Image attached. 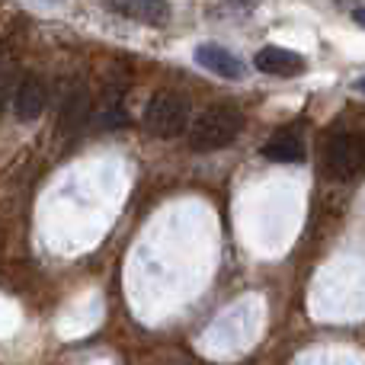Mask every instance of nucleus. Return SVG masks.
Here are the masks:
<instances>
[{
  "label": "nucleus",
  "instance_id": "nucleus-1",
  "mask_svg": "<svg viewBox=\"0 0 365 365\" xmlns=\"http://www.w3.org/2000/svg\"><path fill=\"white\" fill-rule=\"evenodd\" d=\"M244 128V115L234 106H212L199 113V119L189 125V148L192 151H221L227 148Z\"/></svg>",
  "mask_w": 365,
  "mask_h": 365
},
{
  "label": "nucleus",
  "instance_id": "nucleus-2",
  "mask_svg": "<svg viewBox=\"0 0 365 365\" xmlns=\"http://www.w3.org/2000/svg\"><path fill=\"white\" fill-rule=\"evenodd\" d=\"M189 125H192L189 122V100L182 93L160 90L145 106V128L151 135H158V138H177Z\"/></svg>",
  "mask_w": 365,
  "mask_h": 365
},
{
  "label": "nucleus",
  "instance_id": "nucleus-3",
  "mask_svg": "<svg viewBox=\"0 0 365 365\" xmlns=\"http://www.w3.org/2000/svg\"><path fill=\"white\" fill-rule=\"evenodd\" d=\"M365 164V145L359 135H334L324 148V167L330 177L349 180L353 173H359Z\"/></svg>",
  "mask_w": 365,
  "mask_h": 365
},
{
  "label": "nucleus",
  "instance_id": "nucleus-4",
  "mask_svg": "<svg viewBox=\"0 0 365 365\" xmlns=\"http://www.w3.org/2000/svg\"><path fill=\"white\" fill-rule=\"evenodd\" d=\"M192 58H195V64H202L205 71H212L218 77H227V81H240L244 77V61L237 55H231L225 45L202 42V45H195Z\"/></svg>",
  "mask_w": 365,
  "mask_h": 365
},
{
  "label": "nucleus",
  "instance_id": "nucleus-5",
  "mask_svg": "<svg viewBox=\"0 0 365 365\" xmlns=\"http://www.w3.org/2000/svg\"><path fill=\"white\" fill-rule=\"evenodd\" d=\"M253 64H257V71L272 74V77H298V74H304V68H308V61H304L298 51L276 48V45L259 48L257 58H253Z\"/></svg>",
  "mask_w": 365,
  "mask_h": 365
},
{
  "label": "nucleus",
  "instance_id": "nucleus-6",
  "mask_svg": "<svg viewBox=\"0 0 365 365\" xmlns=\"http://www.w3.org/2000/svg\"><path fill=\"white\" fill-rule=\"evenodd\" d=\"M45 100H48L45 83L38 81L36 74H29L16 87V93H13V109H16V119L19 122H36L38 115H42V109H45Z\"/></svg>",
  "mask_w": 365,
  "mask_h": 365
},
{
  "label": "nucleus",
  "instance_id": "nucleus-7",
  "mask_svg": "<svg viewBox=\"0 0 365 365\" xmlns=\"http://www.w3.org/2000/svg\"><path fill=\"white\" fill-rule=\"evenodd\" d=\"M263 158L266 160H276V164H298L304 160V141L298 138L295 132L282 128V132L269 135L263 145Z\"/></svg>",
  "mask_w": 365,
  "mask_h": 365
},
{
  "label": "nucleus",
  "instance_id": "nucleus-8",
  "mask_svg": "<svg viewBox=\"0 0 365 365\" xmlns=\"http://www.w3.org/2000/svg\"><path fill=\"white\" fill-rule=\"evenodd\" d=\"M87 119H90V90L83 83H74V90L64 96V106H61V132L74 135Z\"/></svg>",
  "mask_w": 365,
  "mask_h": 365
},
{
  "label": "nucleus",
  "instance_id": "nucleus-9",
  "mask_svg": "<svg viewBox=\"0 0 365 365\" xmlns=\"http://www.w3.org/2000/svg\"><path fill=\"white\" fill-rule=\"evenodd\" d=\"M115 10L125 13V16H135L138 23H154V26H160L170 16V6L164 0H119Z\"/></svg>",
  "mask_w": 365,
  "mask_h": 365
},
{
  "label": "nucleus",
  "instance_id": "nucleus-10",
  "mask_svg": "<svg viewBox=\"0 0 365 365\" xmlns=\"http://www.w3.org/2000/svg\"><path fill=\"white\" fill-rule=\"evenodd\" d=\"M100 125H103V128L125 125V109H122V103H119V90H106V96H103Z\"/></svg>",
  "mask_w": 365,
  "mask_h": 365
},
{
  "label": "nucleus",
  "instance_id": "nucleus-11",
  "mask_svg": "<svg viewBox=\"0 0 365 365\" xmlns=\"http://www.w3.org/2000/svg\"><path fill=\"white\" fill-rule=\"evenodd\" d=\"M234 6H237V10H253V6L259 4V0H231Z\"/></svg>",
  "mask_w": 365,
  "mask_h": 365
},
{
  "label": "nucleus",
  "instance_id": "nucleus-12",
  "mask_svg": "<svg viewBox=\"0 0 365 365\" xmlns=\"http://www.w3.org/2000/svg\"><path fill=\"white\" fill-rule=\"evenodd\" d=\"M353 19H356V23H359L362 29H365V6H359V10H353Z\"/></svg>",
  "mask_w": 365,
  "mask_h": 365
},
{
  "label": "nucleus",
  "instance_id": "nucleus-13",
  "mask_svg": "<svg viewBox=\"0 0 365 365\" xmlns=\"http://www.w3.org/2000/svg\"><path fill=\"white\" fill-rule=\"evenodd\" d=\"M356 87H359V90H362V93H365V77H362V81H359V83H356Z\"/></svg>",
  "mask_w": 365,
  "mask_h": 365
}]
</instances>
